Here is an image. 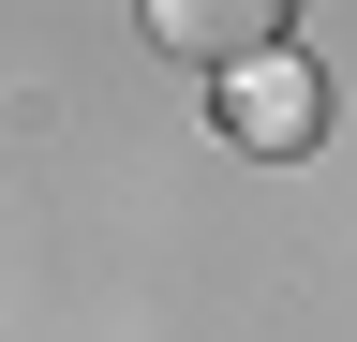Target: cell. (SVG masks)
Returning <instances> with one entry per match:
<instances>
[{"instance_id":"1","label":"cell","mask_w":357,"mask_h":342,"mask_svg":"<svg viewBox=\"0 0 357 342\" xmlns=\"http://www.w3.org/2000/svg\"><path fill=\"white\" fill-rule=\"evenodd\" d=\"M283 15H298V0H149V30H164L178 60H208V75L268 60V45H283Z\"/></svg>"},{"instance_id":"2","label":"cell","mask_w":357,"mask_h":342,"mask_svg":"<svg viewBox=\"0 0 357 342\" xmlns=\"http://www.w3.org/2000/svg\"><path fill=\"white\" fill-rule=\"evenodd\" d=\"M312 119H328V90H312L298 60H238L223 75V134L238 149H312Z\"/></svg>"}]
</instances>
